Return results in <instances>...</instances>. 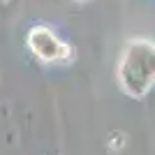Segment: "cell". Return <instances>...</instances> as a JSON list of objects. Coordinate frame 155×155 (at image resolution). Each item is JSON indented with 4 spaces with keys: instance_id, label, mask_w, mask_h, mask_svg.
<instances>
[{
    "instance_id": "6da1fadb",
    "label": "cell",
    "mask_w": 155,
    "mask_h": 155,
    "mask_svg": "<svg viewBox=\"0 0 155 155\" xmlns=\"http://www.w3.org/2000/svg\"><path fill=\"white\" fill-rule=\"evenodd\" d=\"M28 44L35 53H37L42 60H63L65 58V51H67V46L60 42L51 30H46V28H35V30L28 35Z\"/></svg>"
},
{
    "instance_id": "7a4b0ae2",
    "label": "cell",
    "mask_w": 155,
    "mask_h": 155,
    "mask_svg": "<svg viewBox=\"0 0 155 155\" xmlns=\"http://www.w3.org/2000/svg\"><path fill=\"white\" fill-rule=\"evenodd\" d=\"M77 2H86V0H77Z\"/></svg>"
}]
</instances>
